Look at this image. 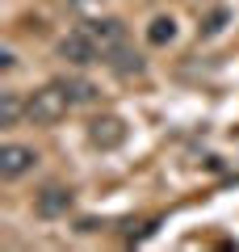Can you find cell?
I'll use <instances>...</instances> for the list:
<instances>
[{"label": "cell", "mask_w": 239, "mask_h": 252, "mask_svg": "<svg viewBox=\"0 0 239 252\" xmlns=\"http://www.w3.org/2000/svg\"><path fill=\"white\" fill-rule=\"evenodd\" d=\"M34 164H38V152H34V147H21V143H4V147H0V181L26 177Z\"/></svg>", "instance_id": "cell-3"}, {"label": "cell", "mask_w": 239, "mask_h": 252, "mask_svg": "<svg viewBox=\"0 0 239 252\" xmlns=\"http://www.w3.org/2000/svg\"><path fill=\"white\" fill-rule=\"evenodd\" d=\"M89 139H92V147H101V152H114V147H122L126 143V122L122 118H97V122L89 126Z\"/></svg>", "instance_id": "cell-5"}, {"label": "cell", "mask_w": 239, "mask_h": 252, "mask_svg": "<svg viewBox=\"0 0 239 252\" xmlns=\"http://www.w3.org/2000/svg\"><path fill=\"white\" fill-rule=\"evenodd\" d=\"M105 63L114 67L118 76H139V72H143V59H139V55H134L126 42L118 46V51H109V55H105Z\"/></svg>", "instance_id": "cell-7"}, {"label": "cell", "mask_w": 239, "mask_h": 252, "mask_svg": "<svg viewBox=\"0 0 239 252\" xmlns=\"http://www.w3.org/2000/svg\"><path fill=\"white\" fill-rule=\"evenodd\" d=\"M59 89L71 97V105H89V101H97V84H92V80H80V76H63Z\"/></svg>", "instance_id": "cell-8"}, {"label": "cell", "mask_w": 239, "mask_h": 252, "mask_svg": "<svg viewBox=\"0 0 239 252\" xmlns=\"http://www.w3.org/2000/svg\"><path fill=\"white\" fill-rule=\"evenodd\" d=\"M21 114H26V105L17 93H0V126H17Z\"/></svg>", "instance_id": "cell-10"}, {"label": "cell", "mask_w": 239, "mask_h": 252, "mask_svg": "<svg viewBox=\"0 0 239 252\" xmlns=\"http://www.w3.org/2000/svg\"><path fill=\"white\" fill-rule=\"evenodd\" d=\"M84 34L92 38V42H97V51H101V59H105L109 51H118V46L126 42V26L118 17H92V21H84Z\"/></svg>", "instance_id": "cell-2"}, {"label": "cell", "mask_w": 239, "mask_h": 252, "mask_svg": "<svg viewBox=\"0 0 239 252\" xmlns=\"http://www.w3.org/2000/svg\"><path fill=\"white\" fill-rule=\"evenodd\" d=\"M222 26H227V9H214L210 17L202 21V34H206V38H214V34H218V30H222Z\"/></svg>", "instance_id": "cell-11"}, {"label": "cell", "mask_w": 239, "mask_h": 252, "mask_svg": "<svg viewBox=\"0 0 239 252\" xmlns=\"http://www.w3.org/2000/svg\"><path fill=\"white\" fill-rule=\"evenodd\" d=\"M59 59L71 63V67H89V63L101 59V51H97V42H92L84 30H76V34H67V38L59 42Z\"/></svg>", "instance_id": "cell-4"}, {"label": "cell", "mask_w": 239, "mask_h": 252, "mask_svg": "<svg viewBox=\"0 0 239 252\" xmlns=\"http://www.w3.org/2000/svg\"><path fill=\"white\" fill-rule=\"evenodd\" d=\"M67 109H71V97L59 89V80L38 89V93H30V101H26V118L38 122V126H55L59 118H67Z\"/></svg>", "instance_id": "cell-1"}, {"label": "cell", "mask_w": 239, "mask_h": 252, "mask_svg": "<svg viewBox=\"0 0 239 252\" xmlns=\"http://www.w3.org/2000/svg\"><path fill=\"white\" fill-rule=\"evenodd\" d=\"M172 38H177V21H172V17H155L147 26V42L151 46H168Z\"/></svg>", "instance_id": "cell-9"}, {"label": "cell", "mask_w": 239, "mask_h": 252, "mask_svg": "<svg viewBox=\"0 0 239 252\" xmlns=\"http://www.w3.org/2000/svg\"><path fill=\"white\" fill-rule=\"evenodd\" d=\"M71 202H76V198H71V189H63V185H46L42 193L34 198V210H38L42 219H59V215H67V210H71Z\"/></svg>", "instance_id": "cell-6"}, {"label": "cell", "mask_w": 239, "mask_h": 252, "mask_svg": "<svg viewBox=\"0 0 239 252\" xmlns=\"http://www.w3.org/2000/svg\"><path fill=\"white\" fill-rule=\"evenodd\" d=\"M0 67H4V72H13V67H17V55L4 51V55H0Z\"/></svg>", "instance_id": "cell-12"}]
</instances>
